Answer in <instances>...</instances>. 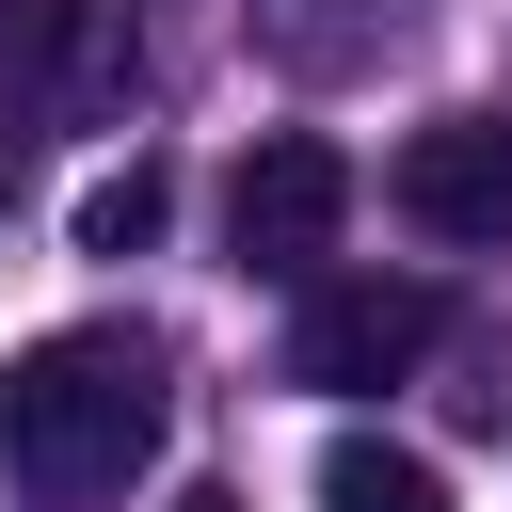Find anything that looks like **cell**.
<instances>
[{
    "instance_id": "obj_1",
    "label": "cell",
    "mask_w": 512,
    "mask_h": 512,
    "mask_svg": "<svg viewBox=\"0 0 512 512\" xmlns=\"http://www.w3.org/2000/svg\"><path fill=\"white\" fill-rule=\"evenodd\" d=\"M160 416H176L160 336L64 320V336H32V352L0 368V480H16L32 512H96V496H128V480L160 464Z\"/></svg>"
},
{
    "instance_id": "obj_2",
    "label": "cell",
    "mask_w": 512,
    "mask_h": 512,
    "mask_svg": "<svg viewBox=\"0 0 512 512\" xmlns=\"http://www.w3.org/2000/svg\"><path fill=\"white\" fill-rule=\"evenodd\" d=\"M432 336H448V288H416V272H320V288L288 304V384H320V400H384Z\"/></svg>"
},
{
    "instance_id": "obj_3",
    "label": "cell",
    "mask_w": 512,
    "mask_h": 512,
    "mask_svg": "<svg viewBox=\"0 0 512 512\" xmlns=\"http://www.w3.org/2000/svg\"><path fill=\"white\" fill-rule=\"evenodd\" d=\"M128 80H144L128 0H0V112L80 128V112H128Z\"/></svg>"
},
{
    "instance_id": "obj_4",
    "label": "cell",
    "mask_w": 512,
    "mask_h": 512,
    "mask_svg": "<svg viewBox=\"0 0 512 512\" xmlns=\"http://www.w3.org/2000/svg\"><path fill=\"white\" fill-rule=\"evenodd\" d=\"M336 224H352V160H336L320 128H272V144L240 160V192H224V240H240V272H272V288H320Z\"/></svg>"
},
{
    "instance_id": "obj_5",
    "label": "cell",
    "mask_w": 512,
    "mask_h": 512,
    "mask_svg": "<svg viewBox=\"0 0 512 512\" xmlns=\"http://www.w3.org/2000/svg\"><path fill=\"white\" fill-rule=\"evenodd\" d=\"M384 192H400L416 240H512V128H496V112H432V128L384 160Z\"/></svg>"
},
{
    "instance_id": "obj_6",
    "label": "cell",
    "mask_w": 512,
    "mask_h": 512,
    "mask_svg": "<svg viewBox=\"0 0 512 512\" xmlns=\"http://www.w3.org/2000/svg\"><path fill=\"white\" fill-rule=\"evenodd\" d=\"M320 512H448V464L400 432H336L320 448Z\"/></svg>"
},
{
    "instance_id": "obj_7",
    "label": "cell",
    "mask_w": 512,
    "mask_h": 512,
    "mask_svg": "<svg viewBox=\"0 0 512 512\" xmlns=\"http://www.w3.org/2000/svg\"><path fill=\"white\" fill-rule=\"evenodd\" d=\"M160 208H176V176H160V160H112V176L80 192V256H144Z\"/></svg>"
},
{
    "instance_id": "obj_8",
    "label": "cell",
    "mask_w": 512,
    "mask_h": 512,
    "mask_svg": "<svg viewBox=\"0 0 512 512\" xmlns=\"http://www.w3.org/2000/svg\"><path fill=\"white\" fill-rule=\"evenodd\" d=\"M176 512H240V496H224V480H192V496H176Z\"/></svg>"
},
{
    "instance_id": "obj_9",
    "label": "cell",
    "mask_w": 512,
    "mask_h": 512,
    "mask_svg": "<svg viewBox=\"0 0 512 512\" xmlns=\"http://www.w3.org/2000/svg\"><path fill=\"white\" fill-rule=\"evenodd\" d=\"M0 208H16V128H0Z\"/></svg>"
}]
</instances>
